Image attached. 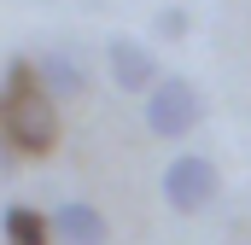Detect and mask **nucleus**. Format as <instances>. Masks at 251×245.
Returning a JSON list of instances; mask_svg holds the SVG:
<instances>
[{"instance_id":"obj_3","label":"nucleus","mask_w":251,"mask_h":245,"mask_svg":"<svg viewBox=\"0 0 251 245\" xmlns=\"http://www.w3.org/2000/svg\"><path fill=\"white\" fill-rule=\"evenodd\" d=\"M216 164L210 158H193V152H181L176 164H164V204L170 210H181V216H193V210H204L210 198H216Z\"/></svg>"},{"instance_id":"obj_2","label":"nucleus","mask_w":251,"mask_h":245,"mask_svg":"<svg viewBox=\"0 0 251 245\" xmlns=\"http://www.w3.org/2000/svg\"><path fill=\"white\" fill-rule=\"evenodd\" d=\"M199 122H204V94L193 88L187 76H164V82L146 94V128H152L158 140H181Z\"/></svg>"},{"instance_id":"obj_6","label":"nucleus","mask_w":251,"mask_h":245,"mask_svg":"<svg viewBox=\"0 0 251 245\" xmlns=\"http://www.w3.org/2000/svg\"><path fill=\"white\" fill-rule=\"evenodd\" d=\"M35 76H41V88H47L53 99H70V94L88 88V64L76 59V53H59V47H47V53L35 59Z\"/></svg>"},{"instance_id":"obj_4","label":"nucleus","mask_w":251,"mask_h":245,"mask_svg":"<svg viewBox=\"0 0 251 245\" xmlns=\"http://www.w3.org/2000/svg\"><path fill=\"white\" fill-rule=\"evenodd\" d=\"M105 70H111V82H117L123 94H152V88L164 82L152 47H140V41H111V47H105Z\"/></svg>"},{"instance_id":"obj_7","label":"nucleus","mask_w":251,"mask_h":245,"mask_svg":"<svg viewBox=\"0 0 251 245\" xmlns=\"http://www.w3.org/2000/svg\"><path fill=\"white\" fill-rule=\"evenodd\" d=\"M0 228H6V245H53V222L35 204H6Z\"/></svg>"},{"instance_id":"obj_5","label":"nucleus","mask_w":251,"mask_h":245,"mask_svg":"<svg viewBox=\"0 0 251 245\" xmlns=\"http://www.w3.org/2000/svg\"><path fill=\"white\" fill-rule=\"evenodd\" d=\"M47 222H53V240L59 245H105V234H111L94 204H59Z\"/></svg>"},{"instance_id":"obj_9","label":"nucleus","mask_w":251,"mask_h":245,"mask_svg":"<svg viewBox=\"0 0 251 245\" xmlns=\"http://www.w3.org/2000/svg\"><path fill=\"white\" fill-rule=\"evenodd\" d=\"M12 158H18V152H12V146H6V140H0V181H6V175H12Z\"/></svg>"},{"instance_id":"obj_1","label":"nucleus","mask_w":251,"mask_h":245,"mask_svg":"<svg viewBox=\"0 0 251 245\" xmlns=\"http://www.w3.org/2000/svg\"><path fill=\"white\" fill-rule=\"evenodd\" d=\"M0 140L18 158H41V152L59 146V111H53V94L35 76V59L6 64V82H0Z\"/></svg>"},{"instance_id":"obj_8","label":"nucleus","mask_w":251,"mask_h":245,"mask_svg":"<svg viewBox=\"0 0 251 245\" xmlns=\"http://www.w3.org/2000/svg\"><path fill=\"white\" fill-rule=\"evenodd\" d=\"M158 35H164V41H181V35H187V12L164 6V12H158Z\"/></svg>"}]
</instances>
